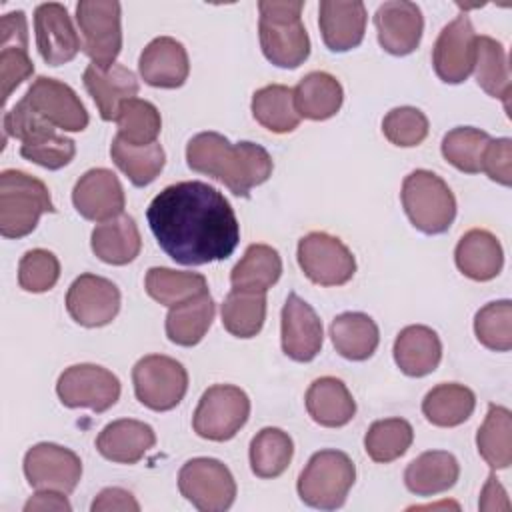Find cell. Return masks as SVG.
<instances>
[{
  "label": "cell",
  "instance_id": "cell-54",
  "mask_svg": "<svg viewBox=\"0 0 512 512\" xmlns=\"http://www.w3.org/2000/svg\"><path fill=\"white\" fill-rule=\"evenodd\" d=\"M480 510H510V502L508 496L504 492V488L500 486L498 478L494 474L488 476L482 494H480V502H478Z\"/></svg>",
  "mask_w": 512,
  "mask_h": 512
},
{
  "label": "cell",
  "instance_id": "cell-19",
  "mask_svg": "<svg viewBox=\"0 0 512 512\" xmlns=\"http://www.w3.org/2000/svg\"><path fill=\"white\" fill-rule=\"evenodd\" d=\"M72 202L78 214L92 222H106L122 214L126 198L118 176L108 168L84 172L72 190Z\"/></svg>",
  "mask_w": 512,
  "mask_h": 512
},
{
  "label": "cell",
  "instance_id": "cell-44",
  "mask_svg": "<svg viewBox=\"0 0 512 512\" xmlns=\"http://www.w3.org/2000/svg\"><path fill=\"white\" fill-rule=\"evenodd\" d=\"M114 122L118 124V138L132 146H146L156 142L162 128L158 108L142 98L126 100L120 106Z\"/></svg>",
  "mask_w": 512,
  "mask_h": 512
},
{
  "label": "cell",
  "instance_id": "cell-20",
  "mask_svg": "<svg viewBox=\"0 0 512 512\" xmlns=\"http://www.w3.org/2000/svg\"><path fill=\"white\" fill-rule=\"evenodd\" d=\"M380 46L394 56H406L420 44L424 18L422 10L408 0H390L378 6L374 14Z\"/></svg>",
  "mask_w": 512,
  "mask_h": 512
},
{
  "label": "cell",
  "instance_id": "cell-21",
  "mask_svg": "<svg viewBox=\"0 0 512 512\" xmlns=\"http://www.w3.org/2000/svg\"><path fill=\"white\" fill-rule=\"evenodd\" d=\"M0 82L2 102L34 72L28 56V24L22 10L8 12L0 18Z\"/></svg>",
  "mask_w": 512,
  "mask_h": 512
},
{
  "label": "cell",
  "instance_id": "cell-39",
  "mask_svg": "<svg viewBox=\"0 0 512 512\" xmlns=\"http://www.w3.org/2000/svg\"><path fill=\"white\" fill-rule=\"evenodd\" d=\"M266 320V292L232 288L222 302V326L236 338L256 336Z\"/></svg>",
  "mask_w": 512,
  "mask_h": 512
},
{
  "label": "cell",
  "instance_id": "cell-1",
  "mask_svg": "<svg viewBox=\"0 0 512 512\" xmlns=\"http://www.w3.org/2000/svg\"><path fill=\"white\" fill-rule=\"evenodd\" d=\"M158 246L178 264L226 260L240 242V224L222 192L200 180L166 186L146 210Z\"/></svg>",
  "mask_w": 512,
  "mask_h": 512
},
{
  "label": "cell",
  "instance_id": "cell-28",
  "mask_svg": "<svg viewBox=\"0 0 512 512\" xmlns=\"http://www.w3.org/2000/svg\"><path fill=\"white\" fill-rule=\"evenodd\" d=\"M304 400L310 418L326 428H340L356 414V402L350 390L334 376L316 378L306 390Z\"/></svg>",
  "mask_w": 512,
  "mask_h": 512
},
{
  "label": "cell",
  "instance_id": "cell-49",
  "mask_svg": "<svg viewBox=\"0 0 512 512\" xmlns=\"http://www.w3.org/2000/svg\"><path fill=\"white\" fill-rule=\"evenodd\" d=\"M52 134H56V128L46 122L24 98L4 114V138L10 136L26 144Z\"/></svg>",
  "mask_w": 512,
  "mask_h": 512
},
{
  "label": "cell",
  "instance_id": "cell-29",
  "mask_svg": "<svg viewBox=\"0 0 512 512\" xmlns=\"http://www.w3.org/2000/svg\"><path fill=\"white\" fill-rule=\"evenodd\" d=\"M92 252L106 264L124 266L132 262L142 248V238L132 216L120 214L106 222H100L92 230Z\"/></svg>",
  "mask_w": 512,
  "mask_h": 512
},
{
  "label": "cell",
  "instance_id": "cell-15",
  "mask_svg": "<svg viewBox=\"0 0 512 512\" xmlns=\"http://www.w3.org/2000/svg\"><path fill=\"white\" fill-rule=\"evenodd\" d=\"M22 98L54 128L80 132L88 126V112L78 94L60 80L38 76Z\"/></svg>",
  "mask_w": 512,
  "mask_h": 512
},
{
  "label": "cell",
  "instance_id": "cell-12",
  "mask_svg": "<svg viewBox=\"0 0 512 512\" xmlns=\"http://www.w3.org/2000/svg\"><path fill=\"white\" fill-rule=\"evenodd\" d=\"M56 394L68 408L106 412L120 398V380L98 364H74L60 374Z\"/></svg>",
  "mask_w": 512,
  "mask_h": 512
},
{
  "label": "cell",
  "instance_id": "cell-32",
  "mask_svg": "<svg viewBox=\"0 0 512 512\" xmlns=\"http://www.w3.org/2000/svg\"><path fill=\"white\" fill-rule=\"evenodd\" d=\"M292 92L296 112L308 120L332 118L344 100L342 84L332 74L318 70L306 74Z\"/></svg>",
  "mask_w": 512,
  "mask_h": 512
},
{
  "label": "cell",
  "instance_id": "cell-22",
  "mask_svg": "<svg viewBox=\"0 0 512 512\" xmlns=\"http://www.w3.org/2000/svg\"><path fill=\"white\" fill-rule=\"evenodd\" d=\"M142 80L154 88H180L190 72L188 52L176 38L158 36L140 54Z\"/></svg>",
  "mask_w": 512,
  "mask_h": 512
},
{
  "label": "cell",
  "instance_id": "cell-3",
  "mask_svg": "<svg viewBox=\"0 0 512 512\" xmlns=\"http://www.w3.org/2000/svg\"><path fill=\"white\" fill-rule=\"evenodd\" d=\"M302 8V0L258 2L260 46L278 68H298L310 56V38L300 18Z\"/></svg>",
  "mask_w": 512,
  "mask_h": 512
},
{
  "label": "cell",
  "instance_id": "cell-51",
  "mask_svg": "<svg viewBox=\"0 0 512 512\" xmlns=\"http://www.w3.org/2000/svg\"><path fill=\"white\" fill-rule=\"evenodd\" d=\"M482 172L502 186L512 184V140L496 138L488 142L482 156Z\"/></svg>",
  "mask_w": 512,
  "mask_h": 512
},
{
  "label": "cell",
  "instance_id": "cell-2",
  "mask_svg": "<svg viewBox=\"0 0 512 512\" xmlns=\"http://www.w3.org/2000/svg\"><path fill=\"white\" fill-rule=\"evenodd\" d=\"M190 170L220 180L232 194L248 198L254 186L264 184L272 174V158L266 148L254 142L232 144L218 132H200L186 146Z\"/></svg>",
  "mask_w": 512,
  "mask_h": 512
},
{
  "label": "cell",
  "instance_id": "cell-6",
  "mask_svg": "<svg viewBox=\"0 0 512 512\" xmlns=\"http://www.w3.org/2000/svg\"><path fill=\"white\" fill-rule=\"evenodd\" d=\"M356 480V466L346 452L320 450L312 454L298 476V496L320 510H336L344 504Z\"/></svg>",
  "mask_w": 512,
  "mask_h": 512
},
{
  "label": "cell",
  "instance_id": "cell-11",
  "mask_svg": "<svg viewBox=\"0 0 512 512\" xmlns=\"http://www.w3.org/2000/svg\"><path fill=\"white\" fill-rule=\"evenodd\" d=\"M298 264L304 276L320 286H342L356 272V260L348 246L326 232H310L300 238Z\"/></svg>",
  "mask_w": 512,
  "mask_h": 512
},
{
  "label": "cell",
  "instance_id": "cell-5",
  "mask_svg": "<svg viewBox=\"0 0 512 512\" xmlns=\"http://www.w3.org/2000/svg\"><path fill=\"white\" fill-rule=\"evenodd\" d=\"M400 196L408 220L424 234H442L454 222L456 198L448 184L430 170L410 172Z\"/></svg>",
  "mask_w": 512,
  "mask_h": 512
},
{
  "label": "cell",
  "instance_id": "cell-48",
  "mask_svg": "<svg viewBox=\"0 0 512 512\" xmlns=\"http://www.w3.org/2000/svg\"><path fill=\"white\" fill-rule=\"evenodd\" d=\"M60 278V262L58 258L44 248L28 250L18 264V284L26 292H46L54 288Z\"/></svg>",
  "mask_w": 512,
  "mask_h": 512
},
{
  "label": "cell",
  "instance_id": "cell-25",
  "mask_svg": "<svg viewBox=\"0 0 512 512\" xmlns=\"http://www.w3.org/2000/svg\"><path fill=\"white\" fill-rule=\"evenodd\" d=\"M156 444L152 426L132 418H120L102 428L96 450L110 462L136 464Z\"/></svg>",
  "mask_w": 512,
  "mask_h": 512
},
{
  "label": "cell",
  "instance_id": "cell-50",
  "mask_svg": "<svg viewBox=\"0 0 512 512\" xmlns=\"http://www.w3.org/2000/svg\"><path fill=\"white\" fill-rule=\"evenodd\" d=\"M76 154V144L74 140L62 136V134H52L36 142H26L20 146V156L42 166L48 170H58L64 168L66 164L72 162Z\"/></svg>",
  "mask_w": 512,
  "mask_h": 512
},
{
  "label": "cell",
  "instance_id": "cell-16",
  "mask_svg": "<svg viewBox=\"0 0 512 512\" xmlns=\"http://www.w3.org/2000/svg\"><path fill=\"white\" fill-rule=\"evenodd\" d=\"M476 32L466 14L442 28L432 48V66L446 84H460L472 74Z\"/></svg>",
  "mask_w": 512,
  "mask_h": 512
},
{
  "label": "cell",
  "instance_id": "cell-45",
  "mask_svg": "<svg viewBox=\"0 0 512 512\" xmlns=\"http://www.w3.org/2000/svg\"><path fill=\"white\" fill-rule=\"evenodd\" d=\"M490 142L488 132L474 126L452 128L442 138V156L460 172H482V156Z\"/></svg>",
  "mask_w": 512,
  "mask_h": 512
},
{
  "label": "cell",
  "instance_id": "cell-24",
  "mask_svg": "<svg viewBox=\"0 0 512 512\" xmlns=\"http://www.w3.org/2000/svg\"><path fill=\"white\" fill-rule=\"evenodd\" d=\"M82 80L102 120L106 122L116 120L120 106L126 100L136 98L140 88L136 74L122 64H112L110 68H100L96 64H90L84 70Z\"/></svg>",
  "mask_w": 512,
  "mask_h": 512
},
{
  "label": "cell",
  "instance_id": "cell-13",
  "mask_svg": "<svg viewBox=\"0 0 512 512\" xmlns=\"http://www.w3.org/2000/svg\"><path fill=\"white\" fill-rule=\"evenodd\" d=\"M24 476L36 490L70 494L82 476V462L76 452L52 442L34 444L24 456Z\"/></svg>",
  "mask_w": 512,
  "mask_h": 512
},
{
  "label": "cell",
  "instance_id": "cell-46",
  "mask_svg": "<svg viewBox=\"0 0 512 512\" xmlns=\"http://www.w3.org/2000/svg\"><path fill=\"white\" fill-rule=\"evenodd\" d=\"M474 334L478 342L496 352L512 348V302H490L476 312Z\"/></svg>",
  "mask_w": 512,
  "mask_h": 512
},
{
  "label": "cell",
  "instance_id": "cell-36",
  "mask_svg": "<svg viewBox=\"0 0 512 512\" xmlns=\"http://www.w3.org/2000/svg\"><path fill=\"white\" fill-rule=\"evenodd\" d=\"M282 274V258L268 244H250L230 272V284L238 290L266 292Z\"/></svg>",
  "mask_w": 512,
  "mask_h": 512
},
{
  "label": "cell",
  "instance_id": "cell-8",
  "mask_svg": "<svg viewBox=\"0 0 512 512\" xmlns=\"http://www.w3.org/2000/svg\"><path fill=\"white\" fill-rule=\"evenodd\" d=\"M76 22L82 36V50L100 68H110L122 50L120 2L116 0H80L76 4Z\"/></svg>",
  "mask_w": 512,
  "mask_h": 512
},
{
  "label": "cell",
  "instance_id": "cell-38",
  "mask_svg": "<svg viewBox=\"0 0 512 512\" xmlns=\"http://www.w3.org/2000/svg\"><path fill=\"white\" fill-rule=\"evenodd\" d=\"M252 116L266 130L286 134L298 128L300 114L294 106V92L284 84H270L254 92Z\"/></svg>",
  "mask_w": 512,
  "mask_h": 512
},
{
  "label": "cell",
  "instance_id": "cell-47",
  "mask_svg": "<svg viewBox=\"0 0 512 512\" xmlns=\"http://www.w3.org/2000/svg\"><path fill=\"white\" fill-rule=\"evenodd\" d=\"M382 132L394 146L412 148L428 136V118L414 106H398L384 116Z\"/></svg>",
  "mask_w": 512,
  "mask_h": 512
},
{
  "label": "cell",
  "instance_id": "cell-43",
  "mask_svg": "<svg viewBox=\"0 0 512 512\" xmlns=\"http://www.w3.org/2000/svg\"><path fill=\"white\" fill-rule=\"evenodd\" d=\"M414 440V430L408 420L404 418H384L376 420L366 436H364V450L366 454L380 464H388L410 448Z\"/></svg>",
  "mask_w": 512,
  "mask_h": 512
},
{
  "label": "cell",
  "instance_id": "cell-52",
  "mask_svg": "<svg viewBox=\"0 0 512 512\" xmlns=\"http://www.w3.org/2000/svg\"><path fill=\"white\" fill-rule=\"evenodd\" d=\"M108 510L138 512L140 504L128 490L114 486V488H104L92 502V512H108Z\"/></svg>",
  "mask_w": 512,
  "mask_h": 512
},
{
  "label": "cell",
  "instance_id": "cell-34",
  "mask_svg": "<svg viewBox=\"0 0 512 512\" xmlns=\"http://www.w3.org/2000/svg\"><path fill=\"white\" fill-rule=\"evenodd\" d=\"M472 72L476 76L478 86L488 96L502 100L504 108L508 110V98L512 92L510 68L506 50L498 40L490 36H476Z\"/></svg>",
  "mask_w": 512,
  "mask_h": 512
},
{
  "label": "cell",
  "instance_id": "cell-40",
  "mask_svg": "<svg viewBox=\"0 0 512 512\" xmlns=\"http://www.w3.org/2000/svg\"><path fill=\"white\" fill-rule=\"evenodd\" d=\"M110 156L134 186H148L150 182H154L166 162L164 148L158 142L146 146H132L118 136L112 140Z\"/></svg>",
  "mask_w": 512,
  "mask_h": 512
},
{
  "label": "cell",
  "instance_id": "cell-17",
  "mask_svg": "<svg viewBox=\"0 0 512 512\" xmlns=\"http://www.w3.org/2000/svg\"><path fill=\"white\" fill-rule=\"evenodd\" d=\"M36 48L48 66H60L78 54L82 40L72 24L66 6L58 2H44L34 10Z\"/></svg>",
  "mask_w": 512,
  "mask_h": 512
},
{
  "label": "cell",
  "instance_id": "cell-35",
  "mask_svg": "<svg viewBox=\"0 0 512 512\" xmlns=\"http://www.w3.org/2000/svg\"><path fill=\"white\" fill-rule=\"evenodd\" d=\"M476 406L474 392L458 382L434 386L422 400V414L440 428H452L466 422Z\"/></svg>",
  "mask_w": 512,
  "mask_h": 512
},
{
  "label": "cell",
  "instance_id": "cell-41",
  "mask_svg": "<svg viewBox=\"0 0 512 512\" xmlns=\"http://www.w3.org/2000/svg\"><path fill=\"white\" fill-rule=\"evenodd\" d=\"M144 288L150 298L164 306H176L202 292H208V284L202 274L180 272L162 266H154L146 272Z\"/></svg>",
  "mask_w": 512,
  "mask_h": 512
},
{
  "label": "cell",
  "instance_id": "cell-37",
  "mask_svg": "<svg viewBox=\"0 0 512 512\" xmlns=\"http://www.w3.org/2000/svg\"><path fill=\"white\" fill-rule=\"evenodd\" d=\"M476 446L492 470H504L512 464V414L508 408L488 406V414L476 434Z\"/></svg>",
  "mask_w": 512,
  "mask_h": 512
},
{
  "label": "cell",
  "instance_id": "cell-9",
  "mask_svg": "<svg viewBox=\"0 0 512 512\" xmlns=\"http://www.w3.org/2000/svg\"><path fill=\"white\" fill-rule=\"evenodd\" d=\"M132 382L140 404L166 412L182 402L188 390V372L170 356L148 354L134 364Z\"/></svg>",
  "mask_w": 512,
  "mask_h": 512
},
{
  "label": "cell",
  "instance_id": "cell-23",
  "mask_svg": "<svg viewBox=\"0 0 512 512\" xmlns=\"http://www.w3.org/2000/svg\"><path fill=\"white\" fill-rule=\"evenodd\" d=\"M322 40L332 52H346L364 40L366 6L360 0H322L318 8Z\"/></svg>",
  "mask_w": 512,
  "mask_h": 512
},
{
  "label": "cell",
  "instance_id": "cell-10",
  "mask_svg": "<svg viewBox=\"0 0 512 512\" xmlns=\"http://www.w3.org/2000/svg\"><path fill=\"white\" fill-rule=\"evenodd\" d=\"M180 494L202 512L228 510L236 498V482L216 458H192L178 472Z\"/></svg>",
  "mask_w": 512,
  "mask_h": 512
},
{
  "label": "cell",
  "instance_id": "cell-53",
  "mask_svg": "<svg viewBox=\"0 0 512 512\" xmlns=\"http://www.w3.org/2000/svg\"><path fill=\"white\" fill-rule=\"evenodd\" d=\"M70 502L62 492L56 490H38L26 504L24 512L30 510H56V512H70Z\"/></svg>",
  "mask_w": 512,
  "mask_h": 512
},
{
  "label": "cell",
  "instance_id": "cell-7",
  "mask_svg": "<svg viewBox=\"0 0 512 512\" xmlns=\"http://www.w3.org/2000/svg\"><path fill=\"white\" fill-rule=\"evenodd\" d=\"M248 416L250 398L242 388L232 384H214L202 394L194 410L192 426L200 438L224 442L236 436Z\"/></svg>",
  "mask_w": 512,
  "mask_h": 512
},
{
  "label": "cell",
  "instance_id": "cell-18",
  "mask_svg": "<svg viewBox=\"0 0 512 512\" xmlns=\"http://www.w3.org/2000/svg\"><path fill=\"white\" fill-rule=\"evenodd\" d=\"M282 352L296 362H310L318 356L324 332L316 310L298 294H288L282 306Z\"/></svg>",
  "mask_w": 512,
  "mask_h": 512
},
{
  "label": "cell",
  "instance_id": "cell-33",
  "mask_svg": "<svg viewBox=\"0 0 512 512\" xmlns=\"http://www.w3.org/2000/svg\"><path fill=\"white\" fill-rule=\"evenodd\" d=\"M216 304L208 292L170 306L166 314V336L178 346H196L212 326Z\"/></svg>",
  "mask_w": 512,
  "mask_h": 512
},
{
  "label": "cell",
  "instance_id": "cell-14",
  "mask_svg": "<svg viewBox=\"0 0 512 512\" xmlns=\"http://www.w3.org/2000/svg\"><path fill=\"white\" fill-rule=\"evenodd\" d=\"M66 310L80 326H106L116 318L120 310V290L108 278L96 274H80L68 288Z\"/></svg>",
  "mask_w": 512,
  "mask_h": 512
},
{
  "label": "cell",
  "instance_id": "cell-27",
  "mask_svg": "<svg viewBox=\"0 0 512 512\" xmlns=\"http://www.w3.org/2000/svg\"><path fill=\"white\" fill-rule=\"evenodd\" d=\"M392 352L398 368L406 376L420 378L438 368L442 360V342L432 328L412 324L400 330Z\"/></svg>",
  "mask_w": 512,
  "mask_h": 512
},
{
  "label": "cell",
  "instance_id": "cell-31",
  "mask_svg": "<svg viewBox=\"0 0 512 512\" xmlns=\"http://www.w3.org/2000/svg\"><path fill=\"white\" fill-rule=\"evenodd\" d=\"M330 338L340 356L346 360H368L380 342L376 322L364 312L338 314L330 324Z\"/></svg>",
  "mask_w": 512,
  "mask_h": 512
},
{
  "label": "cell",
  "instance_id": "cell-4",
  "mask_svg": "<svg viewBox=\"0 0 512 512\" xmlns=\"http://www.w3.org/2000/svg\"><path fill=\"white\" fill-rule=\"evenodd\" d=\"M48 186L22 172L2 170L0 174V234L4 238L28 236L42 214L54 212Z\"/></svg>",
  "mask_w": 512,
  "mask_h": 512
},
{
  "label": "cell",
  "instance_id": "cell-30",
  "mask_svg": "<svg viewBox=\"0 0 512 512\" xmlns=\"http://www.w3.org/2000/svg\"><path fill=\"white\" fill-rule=\"evenodd\" d=\"M458 476L460 464L454 454L444 450H428L408 464L404 484L416 496H434L450 490Z\"/></svg>",
  "mask_w": 512,
  "mask_h": 512
},
{
  "label": "cell",
  "instance_id": "cell-42",
  "mask_svg": "<svg viewBox=\"0 0 512 512\" xmlns=\"http://www.w3.org/2000/svg\"><path fill=\"white\" fill-rule=\"evenodd\" d=\"M292 454V438L284 430L268 426L250 442V468L258 478H276L288 468Z\"/></svg>",
  "mask_w": 512,
  "mask_h": 512
},
{
  "label": "cell",
  "instance_id": "cell-26",
  "mask_svg": "<svg viewBox=\"0 0 512 512\" xmlns=\"http://www.w3.org/2000/svg\"><path fill=\"white\" fill-rule=\"evenodd\" d=\"M454 260L458 270L470 280L488 282L500 274L504 264V252L492 232L472 228L458 240Z\"/></svg>",
  "mask_w": 512,
  "mask_h": 512
}]
</instances>
